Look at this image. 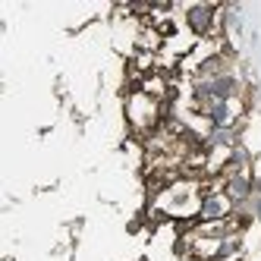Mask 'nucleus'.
<instances>
[{"label":"nucleus","instance_id":"f257e3e1","mask_svg":"<svg viewBox=\"0 0 261 261\" xmlns=\"http://www.w3.org/2000/svg\"><path fill=\"white\" fill-rule=\"evenodd\" d=\"M223 192H227V201L239 208V204H246V201L252 198L255 179L246 176V173H230V176H227V186H223Z\"/></svg>","mask_w":261,"mask_h":261},{"label":"nucleus","instance_id":"f03ea898","mask_svg":"<svg viewBox=\"0 0 261 261\" xmlns=\"http://www.w3.org/2000/svg\"><path fill=\"white\" fill-rule=\"evenodd\" d=\"M186 25H189L195 35L211 32V25H214V7H208V4L189 7V10H186Z\"/></svg>","mask_w":261,"mask_h":261},{"label":"nucleus","instance_id":"7ed1b4c3","mask_svg":"<svg viewBox=\"0 0 261 261\" xmlns=\"http://www.w3.org/2000/svg\"><path fill=\"white\" fill-rule=\"evenodd\" d=\"M208 82H211V98L214 101H233L236 91H239V79L233 72H220V76H214Z\"/></svg>","mask_w":261,"mask_h":261},{"label":"nucleus","instance_id":"20e7f679","mask_svg":"<svg viewBox=\"0 0 261 261\" xmlns=\"http://www.w3.org/2000/svg\"><path fill=\"white\" fill-rule=\"evenodd\" d=\"M227 211H230L227 195H204L201 204H198V217L201 220H220V217H227Z\"/></svg>","mask_w":261,"mask_h":261},{"label":"nucleus","instance_id":"39448f33","mask_svg":"<svg viewBox=\"0 0 261 261\" xmlns=\"http://www.w3.org/2000/svg\"><path fill=\"white\" fill-rule=\"evenodd\" d=\"M201 114H204V120L211 123V129H223V126H230V120H233V104L230 101H211Z\"/></svg>","mask_w":261,"mask_h":261},{"label":"nucleus","instance_id":"423d86ee","mask_svg":"<svg viewBox=\"0 0 261 261\" xmlns=\"http://www.w3.org/2000/svg\"><path fill=\"white\" fill-rule=\"evenodd\" d=\"M233 142H236V129L233 126L211 129L208 139H204V145H208V148H233Z\"/></svg>","mask_w":261,"mask_h":261},{"label":"nucleus","instance_id":"0eeeda50","mask_svg":"<svg viewBox=\"0 0 261 261\" xmlns=\"http://www.w3.org/2000/svg\"><path fill=\"white\" fill-rule=\"evenodd\" d=\"M252 214L261 220V195H255V201H252Z\"/></svg>","mask_w":261,"mask_h":261}]
</instances>
